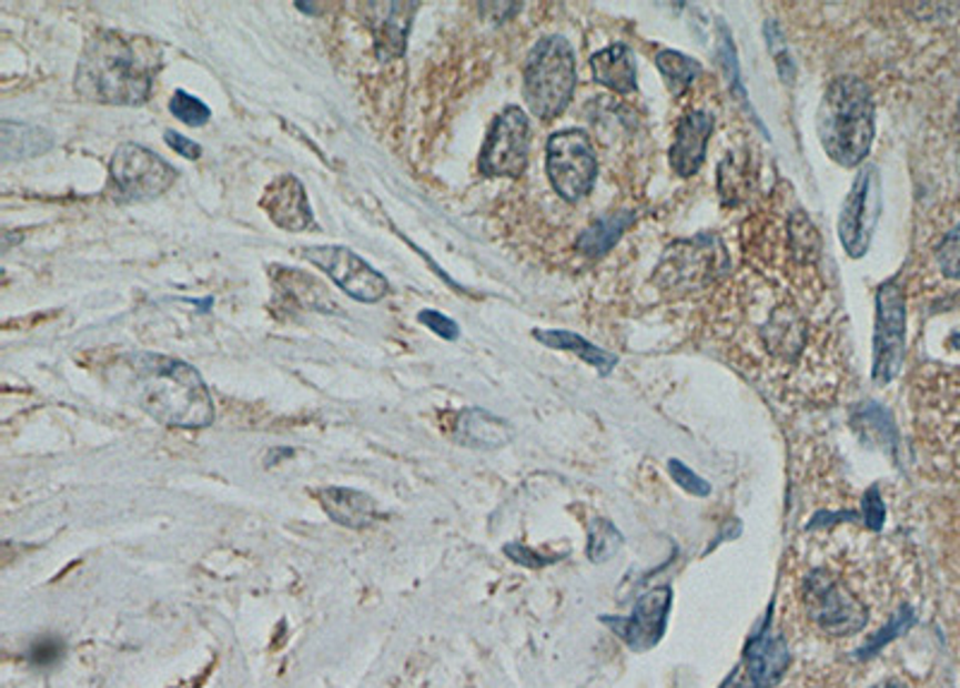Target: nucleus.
I'll use <instances>...</instances> for the list:
<instances>
[{"mask_svg": "<svg viewBox=\"0 0 960 688\" xmlns=\"http://www.w3.org/2000/svg\"><path fill=\"white\" fill-rule=\"evenodd\" d=\"M161 70V47L150 37L101 32L87 43L75 72V92L109 107H142Z\"/></svg>", "mask_w": 960, "mask_h": 688, "instance_id": "obj_1", "label": "nucleus"}, {"mask_svg": "<svg viewBox=\"0 0 960 688\" xmlns=\"http://www.w3.org/2000/svg\"><path fill=\"white\" fill-rule=\"evenodd\" d=\"M121 382L142 411L169 427L200 429L214 423V403L200 372L161 353H132L121 361Z\"/></svg>", "mask_w": 960, "mask_h": 688, "instance_id": "obj_2", "label": "nucleus"}, {"mask_svg": "<svg viewBox=\"0 0 960 688\" xmlns=\"http://www.w3.org/2000/svg\"><path fill=\"white\" fill-rule=\"evenodd\" d=\"M737 312L745 332H751V351L764 355V365L774 370V377L790 375L811 353V326L802 312L786 293L774 289L759 276H740L732 281Z\"/></svg>", "mask_w": 960, "mask_h": 688, "instance_id": "obj_3", "label": "nucleus"}, {"mask_svg": "<svg viewBox=\"0 0 960 688\" xmlns=\"http://www.w3.org/2000/svg\"><path fill=\"white\" fill-rule=\"evenodd\" d=\"M819 140L838 166L855 169L875 140V101L858 78H838L826 89L817 113Z\"/></svg>", "mask_w": 960, "mask_h": 688, "instance_id": "obj_4", "label": "nucleus"}, {"mask_svg": "<svg viewBox=\"0 0 960 688\" xmlns=\"http://www.w3.org/2000/svg\"><path fill=\"white\" fill-rule=\"evenodd\" d=\"M574 51L565 37H545L530 51L524 68V99L543 121L557 118L574 94Z\"/></svg>", "mask_w": 960, "mask_h": 688, "instance_id": "obj_5", "label": "nucleus"}, {"mask_svg": "<svg viewBox=\"0 0 960 688\" xmlns=\"http://www.w3.org/2000/svg\"><path fill=\"white\" fill-rule=\"evenodd\" d=\"M545 171H548L550 183L563 200L579 202L586 198L598 178V159L586 132H555L548 140Z\"/></svg>", "mask_w": 960, "mask_h": 688, "instance_id": "obj_6", "label": "nucleus"}, {"mask_svg": "<svg viewBox=\"0 0 960 688\" xmlns=\"http://www.w3.org/2000/svg\"><path fill=\"white\" fill-rule=\"evenodd\" d=\"M179 173L169 161L142 144H121L111 159V181L115 194L125 202H144L164 194Z\"/></svg>", "mask_w": 960, "mask_h": 688, "instance_id": "obj_7", "label": "nucleus"}, {"mask_svg": "<svg viewBox=\"0 0 960 688\" xmlns=\"http://www.w3.org/2000/svg\"><path fill=\"white\" fill-rule=\"evenodd\" d=\"M906 357V297L898 283H883L877 293L875 326V365L871 377L877 384H889Z\"/></svg>", "mask_w": 960, "mask_h": 688, "instance_id": "obj_8", "label": "nucleus"}, {"mask_svg": "<svg viewBox=\"0 0 960 688\" xmlns=\"http://www.w3.org/2000/svg\"><path fill=\"white\" fill-rule=\"evenodd\" d=\"M303 257L310 264L320 266L322 272H327V276L338 289L346 291L351 297H356L361 303H377L390 293V281L348 247H338V245L307 247L303 252Z\"/></svg>", "mask_w": 960, "mask_h": 688, "instance_id": "obj_9", "label": "nucleus"}, {"mask_svg": "<svg viewBox=\"0 0 960 688\" xmlns=\"http://www.w3.org/2000/svg\"><path fill=\"white\" fill-rule=\"evenodd\" d=\"M807 605L815 624L831 636L858 634L869 619L867 607L858 597L843 583L826 574H815L807 583Z\"/></svg>", "mask_w": 960, "mask_h": 688, "instance_id": "obj_10", "label": "nucleus"}, {"mask_svg": "<svg viewBox=\"0 0 960 688\" xmlns=\"http://www.w3.org/2000/svg\"><path fill=\"white\" fill-rule=\"evenodd\" d=\"M528 159V118L522 109L509 107L497 115L481 152V171L487 175L516 178Z\"/></svg>", "mask_w": 960, "mask_h": 688, "instance_id": "obj_11", "label": "nucleus"}, {"mask_svg": "<svg viewBox=\"0 0 960 688\" xmlns=\"http://www.w3.org/2000/svg\"><path fill=\"white\" fill-rule=\"evenodd\" d=\"M879 219V178L875 169H862L855 178L838 219V235L850 257L860 260L869 250L871 233Z\"/></svg>", "mask_w": 960, "mask_h": 688, "instance_id": "obj_12", "label": "nucleus"}, {"mask_svg": "<svg viewBox=\"0 0 960 688\" xmlns=\"http://www.w3.org/2000/svg\"><path fill=\"white\" fill-rule=\"evenodd\" d=\"M262 206L279 229L301 233L313 229V209H310L303 183L293 175H279L267 185L262 198Z\"/></svg>", "mask_w": 960, "mask_h": 688, "instance_id": "obj_13", "label": "nucleus"}, {"mask_svg": "<svg viewBox=\"0 0 960 688\" xmlns=\"http://www.w3.org/2000/svg\"><path fill=\"white\" fill-rule=\"evenodd\" d=\"M670 600H673L670 588H658L646 593L639 600V605L634 607V615L629 619L617 621L615 634L623 636L627 640V646L637 652L654 648L663 636V628H666Z\"/></svg>", "mask_w": 960, "mask_h": 688, "instance_id": "obj_14", "label": "nucleus"}, {"mask_svg": "<svg viewBox=\"0 0 960 688\" xmlns=\"http://www.w3.org/2000/svg\"><path fill=\"white\" fill-rule=\"evenodd\" d=\"M714 132V115L704 111H689L677 123V134L670 149V166L677 175L689 178L701 169L706 144Z\"/></svg>", "mask_w": 960, "mask_h": 688, "instance_id": "obj_15", "label": "nucleus"}, {"mask_svg": "<svg viewBox=\"0 0 960 688\" xmlns=\"http://www.w3.org/2000/svg\"><path fill=\"white\" fill-rule=\"evenodd\" d=\"M421 6L418 3H373L367 10L375 12L371 18L377 53L382 58H402L406 53L408 29Z\"/></svg>", "mask_w": 960, "mask_h": 688, "instance_id": "obj_16", "label": "nucleus"}, {"mask_svg": "<svg viewBox=\"0 0 960 688\" xmlns=\"http://www.w3.org/2000/svg\"><path fill=\"white\" fill-rule=\"evenodd\" d=\"M320 502L327 516L338 526L351 530L371 528L377 516V504L371 495L348 487H327L320 492Z\"/></svg>", "mask_w": 960, "mask_h": 688, "instance_id": "obj_17", "label": "nucleus"}, {"mask_svg": "<svg viewBox=\"0 0 960 688\" xmlns=\"http://www.w3.org/2000/svg\"><path fill=\"white\" fill-rule=\"evenodd\" d=\"M790 660L792 657L786 640L780 636L764 634L749 646L745 657V669L749 671V677L757 684V688H771L782 679V675H786Z\"/></svg>", "mask_w": 960, "mask_h": 688, "instance_id": "obj_18", "label": "nucleus"}, {"mask_svg": "<svg viewBox=\"0 0 960 688\" xmlns=\"http://www.w3.org/2000/svg\"><path fill=\"white\" fill-rule=\"evenodd\" d=\"M590 68H594L596 80L613 89L617 94H634L637 92V68H634V55L625 47V43H615L605 51L596 53L590 58Z\"/></svg>", "mask_w": 960, "mask_h": 688, "instance_id": "obj_19", "label": "nucleus"}, {"mask_svg": "<svg viewBox=\"0 0 960 688\" xmlns=\"http://www.w3.org/2000/svg\"><path fill=\"white\" fill-rule=\"evenodd\" d=\"M512 435V427L485 411H466L459 417V442L476 448H497Z\"/></svg>", "mask_w": 960, "mask_h": 688, "instance_id": "obj_20", "label": "nucleus"}, {"mask_svg": "<svg viewBox=\"0 0 960 688\" xmlns=\"http://www.w3.org/2000/svg\"><path fill=\"white\" fill-rule=\"evenodd\" d=\"M0 144H3V161H20L47 152L53 146V138L47 130L6 121L0 125Z\"/></svg>", "mask_w": 960, "mask_h": 688, "instance_id": "obj_21", "label": "nucleus"}, {"mask_svg": "<svg viewBox=\"0 0 960 688\" xmlns=\"http://www.w3.org/2000/svg\"><path fill=\"white\" fill-rule=\"evenodd\" d=\"M631 223H634L631 212H613L596 221L590 229H586L579 235V243L576 245H579V250L586 254V257H600V254L608 252L619 241V235H623L625 229H629Z\"/></svg>", "mask_w": 960, "mask_h": 688, "instance_id": "obj_22", "label": "nucleus"}, {"mask_svg": "<svg viewBox=\"0 0 960 688\" xmlns=\"http://www.w3.org/2000/svg\"><path fill=\"white\" fill-rule=\"evenodd\" d=\"M534 336L540 341V343H545V346H550V348H563V351H572V353H576L582 357L584 363H588V365H594L600 375H608V372L615 367V355H608L605 351H600V348H596L594 343H588L586 338H582V336H576V334H569V332H540V328H536L534 332Z\"/></svg>", "mask_w": 960, "mask_h": 688, "instance_id": "obj_23", "label": "nucleus"}, {"mask_svg": "<svg viewBox=\"0 0 960 688\" xmlns=\"http://www.w3.org/2000/svg\"><path fill=\"white\" fill-rule=\"evenodd\" d=\"M656 65L663 72V80L673 89V94H683L701 72V65L694 58L679 51H660L656 55Z\"/></svg>", "mask_w": 960, "mask_h": 688, "instance_id": "obj_24", "label": "nucleus"}, {"mask_svg": "<svg viewBox=\"0 0 960 688\" xmlns=\"http://www.w3.org/2000/svg\"><path fill=\"white\" fill-rule=\"evenodd\" d=\"M169 109H171V113L175 118H179L181 123H185L190 128H200L204 123H210V118H212L210 107H204V103L200 99L185 94L183 89H179V92L173 94Z\"/></svg>", "mask_w": 960, "mask_h": 688, "instance_id": "obj_25", "label": "nucleus"}, {"mask_svg": "<svg viewBox=\"0 0 960 688\" xmlns=\"http://www.w3.org/2000/svg\"><path fill=\"white\" fill-rule=\"evenodd\" d=\"M623 545V537L610 526L608 520H596L594 530H590V543H588V555L594 561L610 559L615 549Z\"/></svg>", "mask_w": 960, "mask_h": 688, "instance_id": "obj_26", "label": "nucleus"}, {"mask_svg": "<svg viewBox=\"0 0 960 688\" xmlns=\"http://www.w3.org/2000/svg\"><path fill=\"white\" fill-rule=\"evenodd\" d=\"M63 655H65V643L55 636H41L32 643V646L27 648L29 665L39 667V669L53 667L55 662H61Z\"/></svg>", "mask_w": 960, "mask_h": 688, "instance_id": "obj_27", "label": "nucleus"}, {"mask_svg": "<svg viewBox=\"0 0 960 688\" xmlns=\"http://www.w3.org/2000/svg\"><path fill=\"white\" fill-rule=\"evenodd\" d=\"M939 262L943 274L960 279V229H956L939 247Z\"/></svg>", "mask_w": 960, "mask_h": 688, "instance_id": "obj_28", "label": "nucleus"}, {"mask_svg": "<svg viewBox=\"0 0 960 688\" xmlns=\"http://www.w3.org/2000/svg\"><path fill=\"white\" fill-rule=\"evenodd\" d=\"M670 473H673V477H675V483L683 487V489H687L689 495H697V497H706L708 492H711V485L708 483H704L699 475H694L687 466H683V463L679 461H670Z\"/></svg>", "mask_w": 960, "mask_h": 688, "instance_id": "obj_29", "label": "nucleus"}, {"mask_svg": "<svg viewBox=\"0 0 960 688\" xmlns=\"http://www.w3.org/2000/svg\"><path fill=\"white\" fill-rule=\"evenodd\" d=\"M418 322L425 324L427 328H431V332H435L442 338H447V341L459 338V326L454 324V320L445 317V314H439L435 310H421L418 312Z\"/></svg>", "mask_w": 960, "mask_h": 688, "instance_id": "obj_30", "label": "nucleus"}, {"mask_svg": "<svg viewBox=\"0 0 960 688\" xmlns=\"http://www.w3.org/2000/svg\"><path fill=\"white\" fill-rule=\"evenodd\" d=\"M883 516H886V506L879 497L877 487H871L865 497V520L871 530H881L883 526Z\"/></svg>", "mask_w": 960, "mask_h": 688, "instance_id": "obj_31", "label": "nucleus"}, {"mask_svg": "<svg viewBox=\"0 0 960 688\" xmlns=\"http://www.w3.org/2000/svg\"><path fill=\"white\" fill-rule=\"evenodd\" d=\"M164 140H166L169 146H173V152H179V154L185 156V159H200V154H202V146H200L198 142H192V140L183 138L181 132L166 130V132H164Z\"/></svg>", "mask_w": 960, "mask_h": 688, "instance_id": "obj_32", "label": "nucleus"}, {"mask_svg": "<svg viewBox=\"0 0 960 688\" xmlns=\"http://www.w3.org/2000/svg\"><path fill=\"white\" fill-rule=\"evenodd\" d=\"M720 688H757V684L751 681V677H749V671L745 669V665L740 667V669H735V675H730L728 677V681L722 684Z\"/></svg>", "mask_w": 960, "mask_h": 688, "instance_id": "obj_33", "label": "nucleus"}, {"mask_svg": "<svg viewBox=\"0 0 960 688\" xmlns=\"http://www.w3.org/2000/svg\"><path fill=\"white\" fill-rule=\"evenodd\" d=\"M875 688H906V686H900V684H881V686H875Z\"/></svg>", "mask_w": 960, "mask_h": 688, "instance_id": "obj_34", "label": "nucleus"}]
</instances>
